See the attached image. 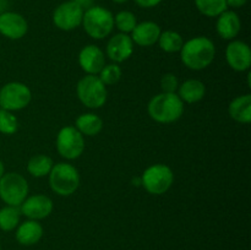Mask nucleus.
<instances>
[{
	"mask_svg": "<svg viewBox=\"0 0 251 250\" xmlns=\"http://www.w3.org/2000/svg\"><path fill=\"white\" fill-rule=\"evenodd\" d=\"M0 250H1V247H0Z\"/></svg>",
	"mask_w": 251,
	"mask_h": 250,
	"instance_id": "f704fd0d",
	"label": "nucleus"
},
{
	"mask_svg": "<svg viewBox=\"0 0 251 250\" xmlns=\"http://www.w3.org/2000/svg\"><path fill=\"white\" fill-rule=\"evenodd\" d=\"M158 44L162 50H164L166 53H176V51H180L184 41L183 37L178 32L168 29V31L161 32Z\"/></svg>",
	"mask_w": 251,
	"mask_h": 250,
	"instance_id": "b1692460",
	"label": "nucleus"
},
{
	"mask_svg": "<svg viewBox=\"0 0 251 250\" xmlns=\"http://www.w3.org/2000/svg\"><path fill=\"white\" fill-rule=\"evenodd\" d=\"M216 29L221 38L227 39V41L234 39L242 29V21H240L239 15L230 10H226L218 16Z\"/></svg>",
	"mask_w": 251,
	"mask_h": 250,
	"instance_id": "f3484780",
	"label": "nucleus"
},
{
	"mask_svg": "<svg viewBox=\"0 0 251 250\" xmlns=\"http://www.w3.org/2000/svg\"><path fill=\"white\" fill-rule=\"evenodd\" d=\"M32 93L22 82H9L0 88V108L9 112L21 110L29 104Z\"/></svg>",
	"mask_w": 251,
	"mask_h": 250,
	"instance_id": "6e6552de",
	"label": "nucleus"
},
{
	"mask_svg": "<svg viewBox=\"0 0 251 250\" xmlns=\"http://www.w3.org/2000/svg\"><path fill=\"white\" fill-rule=\"evenodd\" d=\"M73 1L82 7L83 10H87L91 6H93V0H73Z\"/></svg>",
	"mask_w": 251,
	"mask_h": 250,
	"instance_id": "2f4dec72",
	"label": "nucleus"
},
{
	"mask_svg": "<svg viewBox=\"0 0 251 250\" xmlns=\"http://www.w3.org/2000/svg\"><path fill=\"white\" fill-rule=\"evenodd\" d=\"M54 163L50 157L46 154H37L33 156L27 163V171L32 176L36 178H43V176L49 175Z\"/></svg>",
	"mask_w": 251,
	"mask_h": 250,
	"instance_id": "4be33fe9",
	"label": "nucleus"
},
{
	"mask_svg": "<svg viewBox=\"0 0 251 250\" xmlns=\"http://www.w3.org/2000/svg\"><path fill=\"white\" fill-rule=\"evenodd\" d=\"M19 129V120L12 112L0 108V132L4 135H12Z\"/></svg>",
	"mask_w": 251,
	"mask_h": 250,
	"instance_id": "bb28decb",
	"label": "nucleus"
},
{
	"mask_svg": "<svg viewBox=\"0 0 251 250\" xmlns=\"http://www.w3.org/2000/svg\"><path fill=\"white\" fill-rule=\"evenodd\" d=\"M216 55V47L210 38L203 36L189 39L180 49V58L184 65L191 70H203L212 63Z\"/></svg>",
	"mask_w": 251,
	"mask_h": 250,
	"instance_id": "f257e3e1",
	"label": "nucleus"
},
{
	"mask_svg": "<svg viewBox=\"0 0 251 250\" xmlns=\"http://www.w3.org/2000/svg\"><path fill=\"white\" fill-rule=\"evenodd\" d=\"M114 2H117V4H124V2H126L127 0H113Z\"/></svg>",
	"mask_w": 251,
	"mask_h": 250,
	"instance_id": "72a5a7b5",
	"label": "nucleus"
},
{
	"mask_svg": "<svg viewBox=\"0 0 251 250\" xmlns=\"http://www.w3.org/2000/svg\"><path fill=\"white\" fill-rule=\"evenodd\" d=\"M56 150L65 159H76L85 151L83 135L75 126H64L56 136Z\"/></svg>",
	"mask_w": 251,
	"mask_h": 250,
	"instance_id": "1a4fd4ad",
	"label": "nucleus"
},
{
	"mask_svg": "<svg viewBox=\"0 0 251 250\" xmlns=\"http://www.w3.org/2000/svg\"><path fill=\"white\" fill-rule=\"evenodd\" d=\"M76 129L86 136H96L103 129V120L95 113H85L76 119Z\"/></svg>",
	"mask_w": 251,
	"mask_h": 250,
	"instance_id": "412c9836",
	"label": "nucleus"
},
{
	"mask_svg": "<svg viewBox=\"0 0 251 250\" xmlns=\"http://www.w3.org/2000/svg\"><path fill=\"white\" fill-rule=\"evenodd\" d=\"M161 27L153 21H144L136 25L131 32V39L134 43L141 47L153 46L158 42L161 36Z\"/></svg>",
	"mask_w": 251,
	"mask_h": 250,
	"instance_id": "dca6fc26",
	"label": "nucleus"
},
{
	"mask_svg": "<svg viewBox=\"0 0 251 250\" xmlns=\"http://www.w3.org/2000/svg\"><path fill=\"white\" fill-rule=\"evenodd\" d=\"M230 118L235 122L248 124L251 122V95L239 96L230 102L228 107Z\"/></svg>",
	"mask_w": 251,
	"mask_h": 250,
	"instance_id": "aec40b11",
	"label": "nucleus"
},
{
	"mask_svg": "<svg viewBox=\"0 0 251 250\" xmlns=\"http://www.w3.org/2000/svg\"><path fill=\"white\" fill-rule=\"evenodd\" d=\"M16 240L19 244L25 247H31L37 244L43 237V227L38 221L27 220L17 225L16 228Z\"/></svg>",
	"mask_w": 251,
	"mask_h": 250,
	"instance_id": "a211bd4d",
	"label": "nucleus"
},
{
	"mask_svg": "<svg viewBox=\"0 0 251 250\" xmlns=\"http://www.w3.org/2000/svg\"><path fill=\"white\" fill-rule=\"evenodd\" d=\"M179 87V81L174 74H166L161 78V88L166 93H176Z\"/></svg>",
	"mask_w": 251,
	"mask_h": 250,
	"instance_id": "c85d7f7f",
	"label": "nucleus"
},
{
	"mask_svg": "<svg viewBox=\"0 0 251 250\" xmlns=\"http://www.w3.org/2000/svg\"><path fill=\"white\" fill-rule=\"evenodd\" d=\"M76 93L80 102L91 109L103 107L107 102V87L97 75L83 76L77 82Z\"/></svg>",
	"mask_w": 251,
	"mask_h": 250,
	"instance_id": "39448f33",
	"label": "nucleus"
},
{
	"mask_svg": "<svg viewBox=\"0 0 251 250\" xmlns=\"http://www.w3.org/2000/svg\"><path fill=\"white\" fill-rule=\"evenodd\" d=\"M98 77L100 78V81H102L105 86L115 85V83L120 80V77H122V69H120V66L117 65V64L104 65V68L100 70Z\"/></svg>",
	"mask_w": 251,
	"mask_h": 250,
	"instance_id": "cd10ccee",
	"label": "nucleus"
},
{
	"mask_svg": "<svg viewBox=\"0 0 251 250\" xmlns=\"http://www.w3.org/2000/svg\"><path fill=\"white\" fill-rule=\"evenodd\" d=\"M196 9L207 17H218L228 9L226 0H195Z\"/></svg>",
	"mask_w": 251,
	"mask_h": 250,
	"instance_id": "393cba45",
	"label": "nucleus"
},
{
	"mask_svg": "<svg viewBox=\"0 0 251 250\" xmlns=\"http://www.w3.org/2000/svg\"><path fill=\"white\" fill-rule=\"evenodd\" d=\"M134 53V42L126 33H118L113 36L107 43V55L115 63L127 60Z\"/></svg>",
	"mask_w": 251,
	"mask_h": 250,
	"instance_id": "2eb2a0df",
	"label": "nucleus"
},
{
	"mask_svg": "<svg viewBox=\"0 0 251 250\" xmlns=\"http://www.w3.org/2000/svg\"><path fill=\"white\" fill-rule=\"evenodd\" d=\"M114 25L122 33H131L136 27V16L131 11H120L114 16Z\"/></svg>",
	"mask_w": 251,
	"mask_h": 250,
	"instance_id": "a878e982",
	"label": "nucleus"
},
{
	"mask_svg": "<svg viewBox=\"0 0 251 250\" xmlns=\"http://www.w3.org/2000/svg\"><path fill=\"white\" fill-rule=\"evenodd\" d=\"M5 173V168H4V163H2L1 161H0V178H1L2 174Z\"/></svg>",
	"mask_w": 251,
	"mask_h": 250,
	"instance_id": "473e14b6",
	"label": "nucleus"
},
{
	"mask_svg": "<svg viewBox=\"0 0 251 250\" xmlns=\"http://www.w3.org/2000/svg\"><path fill=\"white\" fill-rule=\"evenodd\" d=\"M28 31V24L22 15L6 11L0 14V33L9 39H21Z\"/></svg>",
	"mask_w": 251,
	"mask_h": 250,
	"instance_id": "f8f14e48",
	"label": "nucleus"
},
{
	"mask_svg": "<svg viewBox=\"0 0 251 250\" xmlns=\"http://www.w3.org/2000/svg\"><path fill=\"white\" fill-rule=\"evenodd\" d=\"M85 10L73 0L61 2L53 12V24L61 31H73L82 24Z\"/></svg>",
	"mask_w": 251,
	"mask_h": 250,
	"instance_id": "9d476101",
	"label": "nucleus"
},
{
	"mask_svg": "<svg viewBox=\"0 0 251 250\" xmlns=\"http://www.w3.org/2000/svg\"><path fill=\"white\" fill-rule=\"evenodd\" d=\"M206 87L202 81L190 78L184 81L178 87V96L183 102L196 103L205 97Z\"/></svg>",
	"mask_w": 251,
	"mask_h": 250,
	"instance_id": "6ab92c4d",
	"label": "nucleus"
},
{
	"mask_svg": "<svg viewBox=\"0 0 251 250\" xmlns=\"http://www.w3.org/2000/svg\"><path fill=\"white\" fill-rule=\"evenodd\" d=\"M83 29L93 39H103L114 28V16L108 9L93 5L85 10L82 17Z\"/></svg>",
	"mask_w": 251,
	"mask_h": 250,
	"instance_id": "7ed1b4c3",
	"label": "nucleus"
},
{
	"mask_svg": "<svg viewBox=\"0 0 251 250\" xmlns=\"http://www.w3.org/2000/svg\"><path fill=\"white\" fill-rule=\"evenodd\" d=\"M147 112L154 122L169 124L176 122L183 115L184 103L176 93L162 92L151 98Z\"/></svg>",
	"mask_w": 251,
	"mask_h": 250,
	"instance_id": "f03ea898",
	"label": "nucleus"
},
{
	"mask_svg": "<svg viewBox=\"0 0 251 250\" xmlns=\"http://www.w3.org/2000/svg\"><path fill=\"white\" fill-rule=\"evenodd\" d=\"M161 1L162 0H135V2L144 9H151V7L157 6L161 4Z\"/></svg>",
	"mask_w": 251,
	"mask_h": 250,
	"instance_id": "c756f323",
	"label": "nucleus"
},
{
	"mask_svg": "<svg viewBox=\"0 0 251 250\" xmlns=\"http://www.w3.org/2000/svg\"><path fill=\"white\" fill-rule=\"evenodd\" d=\"M78 64L87 75H97L105 65L104 53L100 47L88 44L78 54Z\"/></svg>",
	"mask_w": 251,
	"mask_h": 250,
	"instance_id": "4468645a",
	"label": "nucleus"
},
{
	"mask_svg": "<svg viewBox=\"0 0 251 250\" xmlns=\"http://www.w3.org/2000/svg\"><path fill=\"white\" fill-rule=\"evenodd\" d=\"M226 59L233 70L247 71L251 65L250 47L245 42L232 41L226 49Z\"/></svg>",
	"mask_w": 251,
	"mask_h": 250,
	"instance_id": "ddd939ff",
	"label": "nucleus"
},
{
	"mask_svg": "<svg viewBox=\"0 0 251 250\" xmlns=\"http://www.w3.org/2000/svg\"><path fill=\"white\" fill-rule=\"evenodd\" d=\"M228 7H242L248 2V0H226Z\"/></svg>",
	"mask_w": 251,
	"mask_h": 250,
	"instance_id": "7c9ffc66",
	"label": "nucleus"
},
{
	"mask_svg": "<svg viewBox=\"0 0 251 250\" xmlns=\"http://www.w3.org/2000/svg\"><path fill=\"white\" fill-rule=\"evenodd\" d=\"M28 195L26 178L16 172L4 173L0 178V199L6 205L20 207Z\"/></svg>",
	"mask_w": 251,
	"mask_h": 250,
	"instance_id": "423d86ee",
	"label": "nucleus"
},
{
	"mask_svg": "<svg viewBox=\"0 0 251 250\" xmlns=\"http://www.w3.org/2000/svg\"><path fill=\"white\" fill-rule=\"evenodd\" d=\"M174 174L166 164H153L145 169L141 175V185L152 195H162L171 189Z\"/></svg>",
	"mask_w": 251,
	"mask_h": 250,
	"instance_id": "0eeeda50",
	"label": "nucleus"
},
{
	"mask_svg": "<svg viewBox=\"0 0 251 250\" xmlns=\"http://www.w3.org/2000/svg\"><path fill=\"white\" fill-rule=\"evenodd\" d=\"M53 201L46 195H32L27 196L24 202L20 205L21 215L26 216L28 220L39 221L47 218L53 211Z\"/></svg>",
	"mask_w": 251,
	"mask_h": 250,
	"instance_id": "9b49d317",
	"label": "nucleus"
},
{
	"mask_svg": "<svg viewBox=\"0 0 251 250\" xmlns=\"http://www.w3.org/2000/svg\"><path fill=\"white\" fill-rule=\"evenodd\" d=\"M21 211L17 206L6 205L0 208V229L4 232H11L20 225Z\"/></svg>",
	"mask_w": 251,
	"mask_h": 250,
	"instance_id": "5701e85b",
	"label": "nucleus"
},
{
	"mask_svg": "<svg viewBox=\"0 0 251 250\" xmlns=\"http://www.w3.org/2000/svg\"><path fill=\"white\" fill-rule=\"evenodd\" d=\"M49 185L59 196H70L80 185L78 171L70 163L60 162L54 164L49 173Z\"/></svg>",
	"mask_w": 251,
	"mask_h": 250,
	"instance_id": "20e7f679",
	"label": "nucleus"
}]
</instances>
